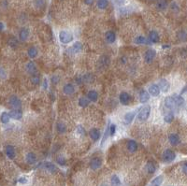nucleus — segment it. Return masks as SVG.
<instances>
[{
  "label": "nucleus",
  "mask_w": 187,
  "mask_h": 186,
  "mask_svg": "<svg viewBox=\"0 0 187 186\" xmlns=\"http://www.w3.org/2000/svg\"><path fill=\"white\" fill-rule=\"evenodd\" d=\"M125 0H115V3L118 6H122L123 4H125Z\"/></svg>",
  "instance_id": "obj_50"
},
{
  "label": "nucleus",
  "mask_w": 187,
  "mask_h": 186,
  "mask_svg": "<svg viewBox=\"0 0 187 186\" xmlns=\"http://www.w3.org/2000/svg\"><path fill=\"white\" fill-rule=\"evenodd\" d=\"M158 86H159L160 90H161L162 92H164V93H167V92L170 90V82H169L166 79H161V80L159 81Z\"/></svg>",
  "instance_id": "obj_7"
},
{
  "label": "nucleus",
  "mask_w": 187,
  "mask_h": 186,
  "mask_svg": "<svg viewBox=\"0 0 187 186\" xmlns=\"http://www.w3.org/2000/svg\"><path fill=\"white\" fill-rule=\"evenodd\" d=\"M56 161H57V163L59 164V166L64 167V166L66 165V159H65L64 157H62V156H59V157L56 159Z\"/></svg>",
  "instance_id": "obj_44"
},
{
  "label": "nucleus",
  "mask_w": 187,
  "mask_h": 186,
  "mask_svg": "<svg viewBox=\"0 0 187 186\" xmlns=\"http://www.w3.org/2000/svg\"><path fill=\"white\" fill-rule=\"evenodd\" d=\"M27 54H28V56H29L30 58H32V59H34L35 57H37V48H36V47H31V48H29L28 51H27Z\"/></svg>",
  "instance_id": "obj_31"
},
{
  "label": "nucleus",
  "mask_w": 187,
  "mask_h": 186,
  "mask_svg": "<svg viewBox=\"0 0 187 186\" xmlns=\"http://www.w3.org/2000/svg\"><path fill=\"white\" fill-rule=\"evenodd\" d=\"M7 44H8V46L11 47V48H16V47L19 45V40H18L15 37H11L8 38Z\"/></svg>",
  "instance_id": "obj_29"
},
{
  "label": "nucleus",
  "mask_w": 187,
  "mask_h": 186,
  "mask_svg": "<svg viewBox=\"0 0 187 186\" xmlns=\"http://www.w3.org/2000/svg\"><path fill=\"white\" fill-rule=\"evenodd\" d=\"M109 129H110V136H113L115 134V131H116V125L111 124L110 126H109Z\"/></svg>",
  "instance_id": "obj_43"
},
{
  "label": "nucleus",
  "mask_w": 187,
  "mask_h": 186,
  "mask_svg": "<svg viewBox=\"0 0 187 186\" xmlns=\"http://www.w3.org/2000/svg\"><path fill=\"white\" fill-rule=\"evenodd\" d=\"M63 92H64L65 95H72V94H74V92H75V87H74V85L71 84V83H66V84H65L64 87H63Z\"/></svg>",
  "instance_id": "obj_16"
},
{
  "label": "nucleus",
  "mask_w": 187,
  "mask_h": 186,
  "mask_svg": "<svg viewBox=\"0 0 187 186\" xmlns=\"http://www.w3.org/2000/svg\"><path fill=\"white\" fill-rule=\"evenodd\" d=\"M10 115H9V113H7V112H3L2 114H1V122L3 123V124H7L8 122H9V120H10Z\"/></svg>",
  "instance_id": "obj_37"
},
{
  "label": "nucleus",
  "mask_w": 187,
  "mask_h": 186,
  "mask_svg": "<svg viewBox=\"0 0 187 186\" xmlns=\"http://www.w3.org/2000/svg\"><path fill=\"white\" fill-rule=\"evenodd\" d=\"M150 113H151V107L150 106H146V107L142 108L140 110V111L139 112V115H138L139 121H140V122L146 121L149 118Z\"/></svg>",
  "instance_id": "obj_3"
},
{
  "label": "nucleus",
  "mask_w": 187,
  "mask_h": 186,
  "mask_svg": "<svg viewBox=\"0 0 187 186\" xmlns=\"http://www.w3.org/2000/svg\"><path fill=\"white\" fill-rule=\"evenodd\" d=\"M5 154H6V155H7V158L13 159V158L15 157V150H14V147L11 146V145L6 146V148H5Z\"/></svg>",
  "instance_id": "obj_15"
},
{
  "label": "nucleus",
  "mask_w": 187,
  "mask_h": 186,
  "mask_svg": "<svg viewBox=\"0 0 187 186\" xmlns=\"http://www.w3.org/2000/svg\"><path fill=\"white\" fill-rule=\"evenodd\" d=\"M163 180H164V177H163V176H158V177L155 178V179L152 181L151 184H152V186H160L162 184V183H163Z\"/></svg>",
  "instance_id": "obj_33"
},
{
  "label": "nucleus",
  "mask_w": 187,
  "mask_h": 186,
  "mask_svg": "<svg viewBox=\"0 0 187 186\" xmlns=\"http://www.w3.org/2000/svg\"><path fill=\"white\" fill-rule=\"evenodd\" d=\"M149 40L152 42V43H157L159 42V35L156 31L153 30L150 32L149 34Z\"/></svg>",
  "instance_id": "obj_20"
},
{
  "label": "nucleus",
  "mask_w": 187,
  "mask_h": 186,
  "mask_svg": "<svg viewBox=\"0 0 187 186\" xmlns=\"http://www.w3.org/2000/svg\"><path fill=\"white\" fill-rule=\"evenodd\" d=\"M59 39L63 44H68L73 40V35L69 31L63 30L59 34Z\"/></svg>",
  "instance_id": "obj_1"
},
{
  "label": "nucleus",
  "mask_w": 187,
  "mask_h": 186,
  "mask_svg": "<svg viewBox=\"0 0 187 186\" xmlns=\"http://www.w3.org/2000/svg\"><path fill=\"white\" fill-rule=\"evenodd\" d=\"M151 1H154V0H151Z\"/></svg>",
  "instance_id": "obj_55"
},
{
  "label": "nucleus",
  "mask_w": 187,
  "mask_h": 186,
  "mask_svg": "<svg viewBox=\"0 0 187 186\" xmlns=\"http://www.w3.org/2000/svg\"><path fill=\"white\" fill-rule=\"evenodd\" d=\"M134 42L136 44H138V45H142V44H149L151 41L148 38H146L145 37H143V36H138L134 39Z\"/></svg>",
  "instance_id": "obj_21"
},
{
  "label": "nucleus",
  "mask_w": 187,
  "mask_h": 186,
  "mask_svg": "<svg viewBox=\"0 0 187 186\" xmlns=\"http://www.w3.org/2000/svg\"><path fill=\"white\" fill-rule=\"evenodd\" d=\"M9 115L14 120H20L22 117V110L20 109H14V110H10Z\"/></svg>",
  "instance_id": "obj_14"
},
{
  "label": "nucleus",
  "mask_w": 187,
  "mask_h": 186,
  "mask_svg": "<svg viewBox=\"0 0 187 186\" xmlns=\"http://www.w3.org/2000/svg\"><path fill=\"white\" fill-rule=\"evenodd\" d=\"M135 116H136V111H129V112H127V113L125 115V117H124L125 122L126 124H130V123L134 120Z\"/></svg>",
  "instance_id": "obj_28"
},
{
  "label": "nucleus",
  "mask_w": 187,
  "mask_h": 186,
  "mask_svg": "<svg viewBox=\"0 0 187 186\" xmlns=\"http://www.w3.org/2000/svg\"><path fill=\"white\" fill-rule=\"evenodd\" d=\"M145 170L149 174H154L155 172V170H156L155 165L153 162H148L146 164V166H145Z\"/></svg>",
  "instance_id": "obj_26"
},
{
  "label": "nucleus",
  "mask_w": 187,
  "mask_h": 186,
  "mask_svg": "<svg viewBox=\"0 0 187 186\" xmlns=\"http://www.w3.org/2000/svg\"><path fill=\"white\" fill-rule=\"evenodd\" d=\"M178 37H179V39H181V40H183V41L187 40L186 31H185V30H181V31H179V33H178Z\"/></svg>",
  "instance_id": "obj_39"
},
{
  "label": "nucleus",
  "mask_w": 187,
  "mask_h": 186,
  "mask_svg": "<svg viewBox=\"0 0 187 186\" xmlns=\"http://www.w3.org/2000/svg\"><path fill=\"white\" fill-rule=\"evenodd\" d=\"M101 166H102V161H101V159H99L97 157L96 158H93L91 160V162H90V168L93 170H96V169H100Z\"/></svg>",
  "instance_id": "obj_8"
},
{
  "label": "nucleus",
  "mask_w": 187,
  "mask_h": 186,
  "mask_svg": "<svg viewBox=\"0 0 187 186\" xmlns=\"http://www.w3.org/2000/svg\"><path fill=\"white\" fill-rule=\"evenodd\" d=\"M59 81H60V79H59L58 77H56V76H54V77L52 78V82H53L54 84H56Z\"/></svg>",
  "instance_id": "obj_51"
},
{
  "label": "nucleus",
  "mask_w": 187,
  "mask_h": 186,
  "mask_svg": "<svg viewBox=\"0 0 187 186\" xmlns=\"http://www.w3.org/2000/svg\"><path fill=\"white\" fill-rule=\"evenodd\" d=\"M0 25H1V31H3V30H4V23H3V22H1V23H0Z\"/></svg>",
  "instance_id": "obj_53"
},
{
  "label": "nucleus",
  "mask_w": 187,
  "mask_h": 186,
  "mask_svg": "<svg viewBox=\"0 0 187 186\" xmlns=\"http://www.w3.org/2000/svg\"><path fill=\"white\" fill-rule=\"evenodd\" d=\"M42 168H43L46 171H48V172H50V173H54V172L57 170L56 167H55L52 163H51V162H44V163L42 164Z\"/></svg>",
  "instance_id": "obj_12"
},
{
  "label": "nucleus",
  "mask_w": 187,
  "mask_h": 186,
  "mask_svg": "<svg viewBox=\"0 0 187 186\" xmlns=\"http://www.w3.org/2000/svg\"><path fill=\"white\" fill-rule=\"evenodd\" d=\"M25 160L28 164L32 165L36 162V155L33 153H28L25 156Z\"/></svg>",
  "instance_id": "obj_30"
},
{
  "label": "nucleus",
  "mask_w": 187,
  "mask_h": 186,
  "mask_svg": "<svg viewBox=\"0 0 187 186\" xmlns=\"http://www.w3.org/2000/svg\"><path fill=\"white\" fill-rule=\"evenodd\" d=\"M127 149L130 153H134L138 150V143L134 140H128L127 143Z\"/></svg>",
  "instance_id": "obj_23"
},
{
  "label": "nucleus",
  "mask_w": 187,
  "mask_h": 186,
  "mask_svg": "<svg viewBox=\"0 0 187 186\" xmlns=\"http://www.w3.org/2000/svg\"><path fill=\"white\" fill-rule=\"evenodd\" d=\"M173 98H174V100H175L177 106H182V105L185 104V99H184V97H183L182 95H175L173 96Z\"/></svg>",
  "instance_id": "obj_36"
},
{
  "label": "nucleus",
  "mask_w": 187,
  "mask_h": 186,
  "mask_svg": "<svg viewBox=\"0 0 187 186\" xmlns=\"http://www.w3.org/2000/svg\"><path fill=\"white\" fill-rule=\"evenodd\" d=\"M169 141L171 145L176 146L180 143V138L177 134H170L169 136Z\"/></svg>",
  "instance_id": "obj_19"
},
{
  "label": "nucleus",
  "mask_w": 187,
  "mask_h": 186,
  "mask_svg": "<svg viewBox=\"0 0 187 186\" xmlns=\"http://www.w3.org/2000/svg\"><path fill=\"white\" fill-rule=\"evenodd\" d=\"M173 119H174V114L172 112H168L164 117V120L166 123H171L173 121Z\"/></svg>",
  "instance_id": "obj_38"
},
{
  "label": "nucleus",
  "mask_w": 187,
  "mask_h": 186,
  "mask_svg": "<svg viewBox=\"0 0 187 186\" xmlns=\"http://www.w3.org/2000/svg\"><path fill=\"white\" fill-rule=\"evenodd\" d=\"M105 39L109 44H112L114 43V41L116 40V35L113 31H107L105 34Z\"/></svg>",
  "instance_id": "obj_9"
},
{
  "label": "nucleus",
  "mask_w": 187,
  "mask_h": 186,
  "mask_svg": "<svg viewBox=\"0 0 187 186\" xmlns=\"http://www.w3.org/2000/svg\"><path fill=\"white\" fill-rule=\"evenodd\" d=\"M176 158V154L172 151V150H166L164 151L163 154H162V160L165 163H170L172 161H174Z\"/></svg>",
  "instance_id": "obj_2"
},
{
  "label": "nucleus",
  "mask_w": 187,
  "mask_h": 186,
  "mask_svg": "<svg viewBox=\"0 0 187 186\" xmlns=\"http://www.w3.org/2000/svg\"><path fill=\"white\" fill-rule=\"evenodd\" d=\"M20 184H25L26 183H27V179L26 178H24V177H22V178H20L19 179V181H18Z\"/></svg>",
  "instance_id": "obj_47"
},
{
  "label": "nucleus",
  "mask_w": 187,
  "mask_h": 186,
  "mask_svg": "<svg viewBox=\"0 0 187 186\" xmlns=\"http://www.w3.org/2000/svg\"><path fill=\"white\" fill-rule=\"evenodd\" d=\"M139 98H140V103H146L149 101V98H150V95H149V93L145 90H141L140 92V95H139Z\"/></svg>",
  "instance_id": "obj_17"
},
{
  "label": "nucleus",
  "mask_w": 187,
  "mask_h": 186,
  "mask_svg": "<svg viewBox=\"0 0 187 186\" xmlns=\"http://www.w3.org/2000/svg\"><path fill=\"white\" fill-rule=\"evenodd\" d=\"M29 36V30L27 28H22L19 32V38L22 41H25Z\"/></svg>",
  "instance_id": "obj_22"
},
{
  "label": "nucleus",
  "mask_w": 187,
  "mask_h": 186,
  "mask_svg": "<svg viewBox=\"0 0 187 186\" xmlns=\"http://www.w3.org/2000/svg\"><path fill=\"white\" fill-rule=\"evenodd\" d=\"M95 2V0H84V3L86 4V5H92L93 3Z\"/></svg>",
  "instance_id": "obj_52"
},
{
  "label": "nucleus",
  "mask_w": 187,
  "mask_h": 186,
  "mask_svg": "<svg viewBox=\"0 0 187 186\" xmlns=\"http://www.w3.org/2000/svg\"><path fill=\"white\" fill-rule=\"evenodd\" d=\"M182 169H183V172H184L185 174H186L187 175V162L186 163H185V164L183 165V168H182Z\"/></svg>",
  "instance_id": "obj_49"
},
{
  "label": "nucleus",
  "mask_w": 187,
  "mask_h": 186,
  "mask_svg": "<svg viewBox=\"0 0 187 186\" xmlns=\"http://www.w3.org/2000/svg\"><path fill=\"white\" fill-rule=\"evenodd\" d=\"M77 132H78L80 135H84V133H85L84 128H83L82 126H81V125L78 126V128H77Z\"/></svg>",
  "instance_id": "obj_45"
},
{
  "label": "nucleus",
  "mask_w": 187,
  "mask_h": 186,
  "mask_svg": "<svg viewBox=\"0 0 187 186\" xmlns=\"http://www.w3.org/2000/svg\"><path fill=\"white\" fill-rule=\"evenodd\" d=\"M165 106H166V108H168L170 110L174 109V107L176 106V102H175L174 98L171 97V96L166 97V99H165Z\"/></svg>",
  "instance_id": "obj_18"
},
{
  "label": "nucleus",
  "mask_w": 187,
  "mask_h": 186,
  "mask_svg": "<svg viewBox=\"0 0 187 186\" xmlns=\"http://www.w3.org/2000/svg\"><path fill=\"white\" fill-rule=\"evenodd\" d=\"M109 136H110V129L107 128V130L105 131V134H104V136H103V139H102V140H101V147L104 145V143H105V141L107 140V139H108Z\"/></svg>",
  "instance_id": "obj_42"
},
{
  "label": "nucleus",
  "mask_w": 187,
  "mask_h": 186,
  "mask_svg": "<svg viewBox=\"0 0 187 186\" xmlns=\"http://www.w3.org/2000/svg\"><path fill=\"white\" fill-rule=\"evenodd\" d=\"M31 82H32L33 84H38V83L40 82V78H39V76L37 75V74L32 75V76H31Z\"/></svg>",
  "instance_id": "obj_41"
},
{
  "label": "nucleus",
  "mask_w": 187,
  "mask_h": 186,
  "mask_svg": "<svg viewBox=\"0 0 187 186\" xmlns=\"http://www.w3.org/2000/svg\"><path fill=\"white\" fill-rule=\"evenodd\" d=\"M169 6V3L167 0H158L156 3V7L158 10H166Z\"/></svg>",
  "instance_id": "obj_27"
},
{
  "label": "nucleus",
  "mask_w": 187,
  "mask_h": 186,
  "mask_svg": "<svg viewBox=\"0 0 187 186\" xmlns=\"http://www.w3.org/2000/svg\"><path fill=\"white\" fill-rule=\"evenodd\" d=\"M89 136H90V138H91V140H92L93 141H97V140L100 139L101 134H100V131H99L98 129H96V128H93V129L90 130V132H89Z\"/></svg>",
  "instance_id": "obj_11"
},
{
  "label": "nucleus",
  "mask_w": 187,
  "mask_h": 186,
  "mask_svg": "<svg viewBox=\"0 0 187 186\" xmlns=\"http://www.w3.org/2000/svg\"><path fill=\"white\" fill-rule=\"evenodd\" d=\"M35 4L37 7H42L43 4H44V1L43 0H36L35 1Z\"/></svg>",
  "instance_id": "obj_46"
},
{
  "label": "nucleus",
  "mask_w": 187,
  "mask_h": 186,
  "mask_svg": "<svg viewBox=\"0 0 187 186\" xmlns=\"http://www.w3.org/2000/svg\"><path fill=\"white\" fill-rule=\"evenodd\" d=\"M155 55H156V51L153 49H149V50L146 51V52L144 54V61L147 64H152Z\"/></svg>",
  "instance_id": "obj_4"
},
{
  "label": "nucleus",
  "mask_w": 187,
  "mask_h": 186,
  "mask_svg": "<svg viewBox=\"0 0 187 186\" xmlns=\"http://www.w3.org/2000/svg\"><path fill=\"white\" fill-rule=\"evenodd\" d=\"M96 5L99 9H105L109 6V1L108 0H97Z\"/></svg>",
  "instance_id": "obj_32"
},
{
  "label": "nucleus",
  "mask_w": 187,
  "mask_h": 186,
  "mask_svg": "<svg viewBox=\"0 0 187 186\" xmlns=\"http://www.w3.org/2000/svg\"><path fill=\"white\" fill-rule=\"evenodd\" d=\"M47 87H48V82H47V80H46V79H44V81H43V83H42V89L46 90V89H47Z\"/></svg>",
  "instance_id": "obj_48"
},
{
  "label": "nucleus",
  "mask_w": 187,
  "mask_h": 186,
  "mask_svg": "<svg viewBox=\"0 0 187 186\" xmlns=\"http://www.w3.org/2000/svg\"><path fill=\"white\" fill-rule=\"evenodd\" d=\"M66 130V125H65L63 123H58V124H57V131H58L60 134L65 133Z\"/></svg>",
  "instance_id": "obj_40"
},
{
  "label": "nucleus",
  "mask_w": 187,
  "mask_h": 186,
  "mask_svg": "<svg viewBox=\"0 0 187 186\" xmlns=\"http://www.w3.org/2000/svg\"><path fill=\"white\" fill-rule=\"evenodd\" d=\"M25 68H26V71H27L29 74H32V75L36 74L37 67H36V66H35V64H34L33 62H29V63H27L26 66H25Z\"/></svg>",
  "instance_id": "obj_25"
},
{
  "label": "nucleus",
  "mask_w": 187,
  "mask_h": 186,
  "mask_svg": "<svg viewBox=\"0 0 187 186\" xmlns=\"http://www.w3.org/2000/svg\"><path fill=\"white\" fill-rule=\"evenodd\" d=\"M81 50H82V45H81V43L79 42V41H77V42H75V43L72 45V47H71L70 49H68V51L71 52V53H79V52L81 51Z\"/></svg>",
  "instance_id": "obj_13"
},
{
  "label": "nucleus",
  "mask_w": 187,
  "mask_h": 186,
  "mask_svg": "<svg viewBox=\"0 0 187 186\" xmlns=\"http://www.w3.org/2000/svg\"><path fill=\"white\" fill-rule=\"evenodd\" d=\"M101 186H108V185H105V184H103V185H101Z\"/></svg>",
  "instance_id": "obj_54"
},
{
  "label": "nucleus",
  "mask_w": 187,
  "mask_h": 186,
  "mask_svg": "<svg viewBox=\"0 0 187 186\" xmlns=\"http://www.w3.org/2000/svg\"><path fill=\"white\" fill-rule=\"evenodd\" d=\"M148 91H149V94L153 96H158L160 95V92H161V90H160V88L157 84H152L149 87Z\"/></svg>",
  "instance_id": "obj_10"
},
{
  "label": "nucleus",
  "mask_w": 187,
  "mask_h": 186,
  "mask_svg": "<svg viewBox=\"0 0 187 186\" xmlns=\"http://www.w3.org/2000/svg\"><path fill=\"white\" fill-rule=\"evenodd\" d=\"M8 105L14 109H20V107L22 106V102L20 100V98H18V96L16 95H11L8 98Z\"/></svg>",
  "instance_id": "obj_5"
},
{
  "label": "nucleus",
  "mask_w": 187,
  "mask_h": 186,
  "mask_svg": "<svg viewBox=\"0 0 187 186\" xmlns=\"http://www.w3.org/2000/svg\"><path fill=\"white\" fill-rule=\"evenodd\" d=\"M87 98H88L90 101H92V102H96V101L97 100V98H98V94H97V92L95 91V90L89 91V92L87 93Z\"/></svg>",
  "instance_id": "obj_24"
},
{
  "label": "nucleus",
  "mask_w": 187,
  "mask_h": 186,
  "mask_svg": "<svg viewBox=\"0 0 187 186\" xmlns=\"http://www.w3.org/2000/svg\"><path fill=\"white\" fill-rule=\"evenodd\" d=\"M111 183L112 186H121V181L117 175H112L111 178Z\"/></svg>",
  "instance_id": "obj_35"
},
{
  "label": "nucleus",
  "mask_w": 187,
  "mask_h": 186,
  "mask_svg": "<svg viewBox=\"0 0 187 186\" xmlns=\"http://www.w3.org/2000/svg\"><path fill=\"white\" fill-rule=\"evenodd\" d=\"M90 103V100L87 97H81L79 99V106H81V108H86Z\"/></svg>",
  "instance_id": "obj_34"
},
{
  "label": "nucleus",
  "mask_w": 187,
  "mask_h": 186,
  "mask_svg": "<svg viewBox=\"0 0 187 186\" xmlns=\"http://www.w3.org/2000/svg\"><path fill=\"white\" fill-rule=\"evenodd\" d=\"M119 100H120L121 104L126 106V105H128V104L130 103V101H131V96H130V95H129L128 93L123 92V93H121L120 95H119Z\"/></svg>",
  "instance_id": "obj_6"
}]
</instances>
